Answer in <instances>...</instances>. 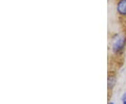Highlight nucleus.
I'll list each match as a JSON object with an SVG mask.
<instances>
[{
	"label": "nucleus",
	"mask_w": 126,
	"mask_h": 104,
	"mask_svg": "<svg viewBox=\"0 0 126 104\" xmlns=\"http://www.w3.org/2000/svg\"><path fill=\"white\" fill-rule=\"evenodd\" d=\"M109 104H114V103H112V102H111V103H109Z\"/></svg>",
	"instance_id": "423d86ee"
},
{
	"label": "nucleus",
	"mask_w": 126,
	"mask_h": 104,
	"mask_svg": "<svg viewBox=\"0 0 126 104\" xmlns=\"http://www.w3.org/2000/svg\"><path fill=\"white\" fill-rule=\"evenodd\" d=\"M117 13L122 16H126V0H118L116 4Z\"/></svg>",
	"instance_id": "f03ea898"
},
{
	"label": "nucleus",
	"mask_w": 126,
	"mask_h": 104,
	"mask_svg": "<svg viewBox=\"0 0 126 104\" xmlns=\"http://www.w3.org/2000/svg\"><path fill=\"white\" fill-rule=\"evenodd\" d=\"M115 84V78H109L108 87L109 88H112Z\"/></svg>",
	"instance_id": "7ed1b4c3"
},
{
	"label": "nucleus",
	"mask_w": 126,
	"mask_h": 104,
	"mask_svg": "<svg viewBox=\"0 0 126 104\" xmlns=\"http://www.w3.org/2000/svg\"><path fill=\"white\" fill-rule=\"evenodd\" d=\"M123 104H126V101H123Z\"/></svg>",
	"instance_id": "39448f33"
},
{
	"label": "nucleus",
	"mask_w": 126,
	"mask_h": 104,
	"mask_svg": "<svg viewBox=\"0 0 126 104\" xmlns=\"http://www.w3.org/2000/svg\"><path fill=\"white\" fill-rule=\"evenodd\" d=\"M126 44V37L122 34H116L113 38L112 50L114 52H117L121 50Z\"/></svg>",
	"instance_id": "f257e3e1"
},
{
	"label": "nucleus",
	"mask_w": 126,
	"mask_h": 104,
	"mask_svg": "<svg viewBox=\"0 0 126 104\" xmlns=\"http://www.w3.org/2000/svg\"><path fill=\"white\" fill-rule=\"evenodd\" d=\"M122 101H126V93H125V94L123 95V96H122Z\"/></svg>",
	"instance_id": "20e7f679"
}]
</instances>
